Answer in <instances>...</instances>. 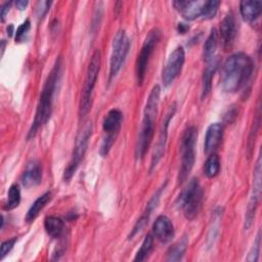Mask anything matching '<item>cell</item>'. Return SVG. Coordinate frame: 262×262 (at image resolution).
<instances>
[{"label": "cell", "mask_w": 262, "mask_h": 262, "mask_svg": "<svg viewBox=\"0 0 262 262\" xmlns=\"http://www.w3.org/2000/svg\"><path fill=\"white\" fill-rule=\"evenodd\" d=\"M174 7L182 14L185 19L193 20L202 16L204 1H183L178 0L173 2Z\"/></svg>", "instance_id": "2e32d148"}, {"label": "cell", "mask_w": 262, "mask_h": 262, "mask_svg": "<svg viewBox=\"0 0 262 262\" xmlns=\"http://www.w3.org/2000/svg\"><path fill=\"white\" fill-rule=\"evenodd\" d=\"M160 95L161 87L157 84L151 88L144 106L142 124L135 148V156L137 159H142L144 157L154 137L155 124L159 111Z\"/></svg>", "instance_id": "3957f363"}, {"label": "cell", "mask_w": 262, "mask_h": 262, "mask_svg": "<svg viewBox=\"0 0 262 262\" xmlns=\"http://www.w3.org/2000/svg\"><path fill=\"white\" fill-rule=\"evenodd\" d=\"M44 228L47 234L53 238L60 237L64 231V222L55 216H48L44 220Z\"/></svg>", "instance_id": "7402d4cb"}, {"label": "cell", "mask_w": 262, "mask_h": 262, "mask_svg": "<svg viewBox=\"0 0 262 262\" xmlns=\"http://www.w3.org/2000/svg\"><path fill=\"white\" fill-rule=\"evenodd\" d=\"M220 171V159L216 154H212L209 156L205 163L204 172L207 177L213 178L217 176Z\"/></svg>", "instance_id": "484cf974"}, {"label": "cell", "mask_w": 262, "mask_h": 262, "mask_svg": "<svg viewBox=\"0 0 262 262\" xmlns=\"http://www.w3.org/2000/svg\"><path fill=\"white\" fill-rule=\"evenodd\" d=\"M152 247H154V238L150 234H147L144 237V239L141 244V247L137 251L136 256L134 258V261H143V260H145L149 256V254L152 250Z\"/></svg>", "instance_id": "83f0119b"}, {"label": "cell", "mask_w": 262, "mask_h": 262, "mask_svg": "<svg viewBox=\"0 0 262 262\" xmlns=\"http://www.w3.org/2000/svg\"><path fill=\"white\" fill-rule=\"evenodd\" d=\"M217 47H218V32L216 29H212L210 35L208 36L204 44L203 56L205 61L210 62L211 60L214 59Z\"/></svg>", "instance_id": "603a6c76"}, {"label": "cell", "mask_w": 262, "mask_h": 262, "mask_svg": "<svg viewBox=\"0 0 262 262\" xmlns=\"http://www.w3.org/2000/svg\"><path fill=\"white\" fill-rule=\"evenodd\" d=\"M188 244V238L186 235H184L180 241H178L176 244H174L167 253V261H179L182 256L184 255L186 248Z\"/></svg>", "instance_id": "cb8c5ba5"}, {"label": "cell", "mask_w": 262, "mask_h": 262, "mask_svg": "<svg viewBox=\"0 0 262 262\" xmlns=\"http://www.w3.org/2000/svg\"><path fill=\"white\" fill-rule=\"evenodd\" d=\"M12 30H13V27L10 25V26H9V29L7 28V33H8V35H9V36H11V35H12Z\"/></svg>", "instance_id": "8d00e7d4"}, {"label": "cell", "mask_w": 262, "mask_h": 262, "mask_svg": "<svg viewBox=\"0 0 262 262\" xmlns=\"http://www.w3.org/2000/svg\"><path fill=\"white\" fill-rule=\"evenodd\" d=\"M42 180V167L38 161H31L23 173L21 182L25 187H34Z\"/></svg>", "instance_id": "e0dca14e"}, {"label": "cell", "mask_w": 262, "mask_h": 262, "mask_svg": "<svg viewBox=\"0 0 262 262\" xmlns=\"http://www.w3.org/2000/svg\"><path fill=\"white\" fill-rule=\"evenodd\" d=\"M223 137V126L220 123L211 124L205 136V151L210 154L214 151L220 144Z\"/></svg>", "instance_id": "ac0fdd59"}, {"label": "cell", "mask_w": 262, "mask_h": 262, "mask_svg": "<svg viewBox=\"0 0 262 262\" xmlns=\"http://www.w3.org/2000/svg\"><path fill=\"white\" fill-rule=\"evenodd\" d=\"M10 5H11V2H5V3L1 6L0 16H1V20H2V21H4V20H5V16H6V14H7V13H8V11H9Z\"/></svg>", "instance_id": "836d02e7"}, {"label": "cell", "mask_w": 262, "mask_h": 262, "mask_svg": "<svg viewBox=\"0 0 262 262\" xmlns=\"http://www.w3.org/2000/svg\"><path fill=\"white\" fill-rule=\"evenodd\" d=\"M261 194V157L259 155L256 167L254 170V182H253V192L250 199V203L248 206V211L246 215V228H249L252 224V221L255 216L256 208L258 206V202Z\"/></svg>", "instance_id": "4fadbf2b"}, {"label": "cell", "mask_w": 262, "mask_h": 262, "mask_svg": "<svg viewBox=\"0 0 262 262\" xmlns=\"http://www.w3.org/2000/svg\"><path fill=\"white\" fill-rule=\"evenodd\" d=\"M198 139V129L193 126L188 127L182 137L180 143V154H181V165L178 173V182L182 183L188 177L195 160L194 146Z\"/></svg>", "instance_id": "277c9868"}, {"label": "cell", "mask_w": 262, "mask_h": 262, "mask_svg": "<svg viewBox=\"0 0 262 262\" xmlns=\"http://www.w3.org/2000/svg\"><path fill=\"white\" fill-rule=\"evenodd\" d=\"M217 67V61L216 60H211L210 64L206 68L203 76V88H202V98L204 99L210 92L211 90V82L212 78L214 76L215 70Z\"/></svg>", "instance_id": "d4e9b609"}, {"label": "cell", "mask_w": 262, "mask_h": 262, "mask_svg": "<svg viewBox=\"0 0 262 262\" xmlns=\"http://www.w3.org/2000/svg\"><path fill=\"white\" fill-rule=\"evenodd\" d=\"M28 5V1L27 0H18L15 2V6L19 9V10H24Z\"/></svg>", "instance_id": "e575fe53"}, {"label": "cell", "mask_w": 262, "mask_h": 262, "mask_svg": "<svg viewBox=\"0 0 262 262\" xmlns=\"http://www.w3.org/2000/svg\"><path fill=\"white\" fill-rule=\"evenodd\" d=\"M31 28V23L29 19L25 20L16 30L15 33V42H21L26 39V36Z\"/></svg>", "instance_id": "f546056e"}, {"label": "cell", "mask_w": 262, "mask_h": 262, "mask_svg": "<svg viewBox=\"0 0 262 262\" xmlns=\"http://www.w3.org/2000/svg\"><path fill=\"white\" fill-rule=\"evenodd\" d=\"M15 242H16V238L14 237L11 239H7L1 244V251H0V259L1 260L8 254V252H10V250L13 248Z\"/></svg>", "instance_id": "d6a6232c"}, {"label": "cell", "mask_w": 262, "mask_h": 262, "mask_svg": "<svg viewBox=\"0 0 262 262\" xmlns=\"http://www.w3.org/2000/svg\"><path fill=\"white\" fill-rule=\"evenodd\" d=\"M204 191L198 179H192L189 181L187 186L179 195V204L182 209L184 216L188 220L194 219L203 204Z\"/></svg>", "instance_id": "5b68a950"}, {"label": "cell", "mask_w": 262, "mask_h": 262, "mask_svg": "<svg viewBox=\"0 0 262 262\" xmlns=\"http://www.w3.org/2000/svg\"><path fill=\"white\" fill-rule=\"evenodd\" d=\"M130 48V40L126 35L125 31L120 30L116 33L113 45H112V54L110 59V75L108 82L111 83L113 79L118 75L121 68L123 67L126 56Z\"/></svg>", "instance_id": "ba28073f"}, {"label": "cell", "mask_w": 262, "mask_h": 262, "mask_svg": "<svg viewBox=\"0 0 262 262\" xmlns=\"http://www.w3.org/2000/svg\"><path fill=\"white\" fill-rule=\"evenodd\" d=\"M152 231L155 236L162 243L170 242L175 235L174 226L171 220L165 215H161L156 219L152 225Z\"/></svg>", "instance_id": "9a60e30c"}, {"label": "cell", "mask_w": 262, "mask_h": 262, "mask_svg": "<svg viewBox=\"0 0 262 262\" xmlns=\"http://www.w3.org/2000/svg\"><path fill=\"white\" fill-rule=\"evenodd\" d=\"M51 3L52 2H50V1H40V2H38L37 6H36V14H37L38 18H42L47 13V11L50 8Z\"/></svg>", "instance_id": "1f68e13d"}, {"label": "cell", "mask_w": 262, "mask_h": 262, "mask_svg": "<svg viewBox=\"0 0 262 262\" xmlns=\"http://www.w3.org/2000/svg\"><path fill=\"white\" fill-rule=\"evenodd\" d=\"M20 203V190L17 184H12L9 187L8 194H7V201L4 205V209L7 211L13 210L16 207H18Z\"/></svg>", "instance_id": "4316f807"}, {"label": "cell", "mask_w": 262, "mask_h": 262, "mask_svg": "<svg viewBox=\"0 0 262 262\" xmlns=\"http://www.w3.org/2000/svg\"><path fill=\"white\" fill-rule=\"evenodd\" d=\"M220 1H215V0H209V1H204L203 5V12H202V18L203 19H210L213 18L219 8Z\"/></svg>", "instance_id": "f1b7e54d"}, {"label": "cell", "mask_w": 262, "mask_h": 262, "mask_svg": "<svg viewBox=\"0 0 262 262\" xmlns=\"http://www.w3.org/2000/svg\"><path fill=\"white\" fill-rule=\"evenodd\" d=\"M60 74H61V59L57 58L44 83L42 92L40 94V99L37 105L35 118L28 133V139L33 138L36 135L39 128L45 125L47 121L50 119L52 114L53 96L60 78Z\"/></svg>", "instance_id": "7a4b0ae2"}, {"label": "cell", "mask_w": 262, "mask_h": 262, "mask_svg": "<svg viewBox=\"0 0 262 262\" xmlns=\"http://www.w3.org/2000/svg\"><path fill=\"white\" fill-rule=\"evenodd\" d=\"M91 133H92L91 122H87L86 124H84V126L82 127V129L79 131V133L77 135L72 159L63 172V180L64 181H67V182L70 181L71 178L74 176L75 172L77 171V169L87 150Z\"/></svg>", "instance_id": "52a82bcc"}, {"label": "cell", "mask_w": 262, "mask_h": 262, "mask_svg": "<svg viewBox=\"0 0 262 262\" xmlns=\"http://www.w3.org/2000/svg\"><path fill=\"white\" fill-rule=\"evenodd\" d=\"M185 61V52L182 47H177L169 55L162 72V82L164 86H169L179 76Z\"/></svg>", "instance_id": "8fae6325"}, {"label": "cell", "mask_w": 262, "mask_h": 262, "mask_svg": "<svg viewBox=\"0 0 262 262\" xmlns=\"http://www.w3.org/2000/svg\"><path fill=\"white\" fill-rule=\"evenodd\" d=\"M51 198H52V194L50 191H47V192L43 193L42 195H40L30 207V209L26 215V221L33 222L37 218L39 213L43 210V208L50 202Z\"/></svg>", "instance_id": "44dd1931"}, {"label": "cell", "mask_w": 262, "mask_h": 262, "mask_svg": "<svg viewBox=\"0 0 262 262\" xmlns=\"http://www.w3.org/2000/svg\"><path fill=\"white\" fill-rule=\"evenodd\" d=\"M188 29H189V27L186 26L185 24H178V32L179 33L184 34Z\"/></svg>", "instance_id": "d590c367"}, {"label": "cell", "mask_w": 262, "mask_h": 262, "mask_svg": "<svg viewBox=\"0 0 262 262\" xmlns=\"http://www.w3.org/2000/svg\"><path fill=\"white\" fill-rule=\"evenodd\" d=\"M260 231L258 232L257 234V237H256V241L253 245V248L251 250V252L249 253V256L247 258L248 261H257L258 260V257H259V252H260V245H261V241H260Z\"/></svg>", "instance_id": "4dcf8cb0"}, {"label": "cell", "mask_w": 262, "mask_h": 262, "mask_svg": "<svg viewBox=\"0 0 262 262\" xmlns=\"http://www.w3.org/2000/svg\"><path fill=\"white\" fill-rule=\"evenodd\" d=\"M160 36H161V34L158 29L151 30L148 33V35L146 36V38L142 44L141 50L138 53L137 60H136V67H135L136 80H137L138 85H141L144 81L147 64L149 62L150 56L154 52V49L160 40Z\"/></svg>", "instance_id": "30bf717a"}, {"label": "cell", "mask_w": 262, "mask_h": 262, "mask_svg": "<svg viewBox=\"0 0 262 262\" xmlns=\"http://www.w3.org/2000/svg\"><path fill=\"white\" fill-rule=\"evenodd\" d=\"M254 70L252 58L243 52L230 55L223 63L221 71V85L226 92H236L251 79Z\"/></svg>", "instance_id": "6da1fadb"}, {"label": "cell", "mask_w": 262, "mask_h": 262, "mask_svg": "<svg viewBox=\"0 0 262 262\" xmlns=\"http://www.w3.org/2000/svg\"><path fill=\"white\" fill-rule=\"evenodd\" d=\"M220 36L225 50L231 48L236 36V21L234 14L228 12L220 24Z\"/></svg>", "instance_id": "5bb4252c"}, {"label": "cell", "mask_w": 262, "mask_h": 262, "mask_svg": "<svg viewBox=\"0 0 262 262\" xmlns=\"http://www.w3.org/2000/svg\"><path fill=\"white\" fill-rule=\"evenodd\" d=\"M100 69V52L99 50H95L92 54L90 62L88 64V69L86 72L84 88L80 101V116L84 117L90 110L91 105V97L92 92L95 87L98 73Z\"/></svg>", "instance_id": "8992f818"}, {"label": "cell", "mask_w": 262, "mask_h": 262, "mask_svg": "<svg viewBox=\"0 0 262 262\" xmlns=\"http://www.w3.org/2000/svg\"><path fill=\"white\" fill-rule=\"evenodd\" d=\"M122 121H123V115L121 111H119L118 108L111 110L104 117L102 122V129L105 135L103 137L100 150H99L102 157L108 154L114 142L116 141V138L121 129Z\"/></svg>", "instance_id": "9c48e42d"}, {"label": "cell", "mask_w": 262, "mask_h": 262, "mask_svg": "<svg viewBox=\"0 0 262 262\" xmlns=\"http://www.w3.org/2000/svg\"><path fill=\"white\" fill-rule=\"evenodd\" d=\"M176 112V104L173 103L170 108L168 110L164 120H163V124L161 127V131L159 134V138L158 141L156 143L154 152H152V157H151V162H150V172L157 167L158 163L161 161L162 157L164 156V151H165V146H166V142H167V136H168V126L169 123L171 121V119L173 118L174 114Z\"/></svg>", "instance_id": "7c38bea8"}, {"label": "cell", "mask_w": 262, "mask_h": 262, "mask_svg": "<svg viewBox=\"0 0 262 262\" xmlns=\"http://www.w3.org/2000/svg\"><path fill=\"white\" fill-rule=\"evenodd\" d=\"M163 191V187H161L152 196L151 199L149 200V202L147 203L146 205V208L144 210V212L142 213V215L140 216V218L137 220V222L135 223L132 231L130 232L129 234V238H132L136 233H138L147 223L148 219H149V216L151 215L152 211L155 210V208L157 207V205L159 204V201H160V196H161V193Z\"/></svg>", "instance_id": "d6986e66"}, {"label": "cell", "mask_w": 262, "mask_h": 262, "mask_svg": "<svg viewBox=\"0 0 262 262\" xmlns=\"http://www.w3.org/2000/svg\"><path fill=\"white\" fill-rule=\"evenodd\" d=\"M241 14L247 21H254L259 17L262 11V2L261 1H252L245 0L239 3Z\"/></svg>", "instance_id": "ffe728a7"}]
</instances>
